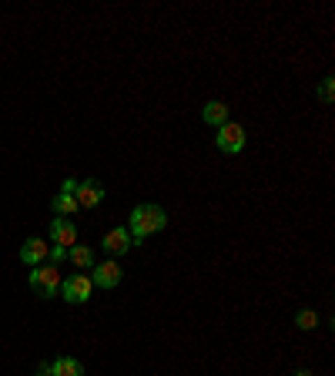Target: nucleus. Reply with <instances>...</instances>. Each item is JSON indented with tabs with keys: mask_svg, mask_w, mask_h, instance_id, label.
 Masks as SVG:
<instances>
[{
	"mask_svg": "<svg viewBox=\"0 0 335 376\" xmlns=\"http://www.w3.org/2000/svg\"><path fill=\"white\" fill-rule=\"evenodd\" d=\"M67 262L74 266V269H94V262H98V256H94V249L91 245H70L67 249Z\"/></svg>",
	"mask_w": 335,
	"mask_h": 376,
	"instance_id": "10",
	"label": "nucleus"
},
{
	"mask_svg": "<svg viewBox=\"0 0 335 376\" xmlns=\"http://www.w3.org/2000/svg\"><path fill=\"white\" fill-rule=\"evenodd\" d=\"M165 225H168V215L161 205H137L131 212V219H128V232H131V242L137 245V242H144L148 236L161 232Z\"/></svg>",
	"mask_w": 335,
	"mask_h": 376,
	"instance_id": "1",
	"label": "nucleus"
},
{
	"mask_svg": "<svg viewBox=\"0 0 335 376\" xmlns=\"http://www.w3.org/2000/svg\"><path fill=\"white\" fill-rule=\"evenodd\" d=\"M121 275H124V269L117 266L114 259H107V262H94V269H91V282L100 286V289H114V286H121Z\"/></svg>",
	"mask_w": 335,
	"mask_h": 376,
	"instance_id": "5",
	"label": "nucleus"
},
{
	"mask_svg": "<svg viewBox=\"0 0 335 376\" xmlns=\"http://www.w3.org/2000/svg\"><path fill=\"white\" fill-rule=\"evenodd\" d=\"M201 121L204 124H211V128H221V124H228V104L225 101H208L201 108Z\"/></svg>",
	"mask_w": 335,
	"mask_h": 376,
	"instance_id": "11",
	"label": "nucleus"
},
{
	"mask_svg": "<svg viewBox=\"0 0 335 376\" xmlns=\"http://www.w3.org/2000/svg\"><path fill=\"white\" fill-rule=\"evenodd\" d=\"M245 141H248V135H245V128L241 124H234V121H228V124H221L215 135V145L221 148L225 154H238L241 148H245Z\"/></svg>",
	"mask_w": 335,
	"mask_h": 376,
	"instance_id": "4",
	"label": "nucleus"
},
{
	"mask_svg": "<svg viewBox=\"0 0 335 376\" xmlns=\"http://www.w3.org/2000/svg\"><path fill=\"white\" fill-rule=\"evenodd\" d=\"M67 259V249H61V245H50V252H47V262L50 266H61Z\"/></svg>",
	"mask_w": 335,
	"mask_h": 376,
	"instance_id": "16",
	"label": "nucleus"
},
{
	"mask_svg": "<svg viewBox=\"0 0 335 376\" xmlns=\"http://www.w3.org/2000/svg\"><path fill=\"white\" fill-rule=\"evenodd\" d=\"M37 376H50V373H37Z\"/></svg>",
	"mask_w": 335,
	"mask_h": 376,
	"instance_id": "19",
	"label": "nucleus"
},
{
	"mask_svg": "<svg viewBox=\"0 0 335 376\" xmlns=\"http://www.w3.org/2000/svg\"><path fill=\"white\" fill-rule=\"evenodd\" d=\"M332 94H335V78H325L322 87H318V98H322L325 104H332Z\"/></svg>",
	"mask_w": 335,
	"mask_h": 376,
	"instance_id": "15",
	"label": "nucleus"
},
{
	"mask_svg": "<svg viewBox=\"0 0 335 376\" xmlns=\"http://www.w3.org/2000/svg\"><path fill=\"white\" fill-rule=\"evenodd\" d=\"M47 252H50V242L27 239L20 245V262H24V266H40V262H47Z\"/></svg>",
	"mask_w": 335,
	"mask_h": 376,
	"instance_id": "9",
	"label": "nucleus"
},
{
	"mask_svg": "<svg viewBox=\"0 0 335 376\" xmlns=\"http://www.w3.org/2000/svg\"><path fill=\"white\" fill-rule=\"evenodd\" d=\"M77 242V225L70 219H54L50 222V245H61V249H70Z\"/></svg>",
	"mask_w": 335,
	"mask_h": 376,
	"instance_id": "8",
	"label": "nucleus"
},
{
	"mask_svg": "<svg viewBox=\"0 0 335 376\" xmlns=\"http://www.w3.org/2000/svg\"><path fill=\"white\" fill-rule=\"evenodd\" d=\"M295 376H312V370H295Z\"/></svg>",
	"mask_w": 335,
	"mask_h": 376,
	"instance_id": "18",
	"label": "nucleus"
},
{
	"mask_svg": "<svg viewBox=\"0 0 335 376\" xmlns=\"http://www.w3.org/2000/svg\"><path fill=\"white\" fill-rule=\"evenodd\" d=\"M50 208L57 212V219H64V215H74V212H77V198H74V195H67V191H61V195H54Z\"/></svg>",
	"mask_w": 335,
	"mask_h": 376,
	"instance_id": "13",
	"label": "nucleus"
},
{
	"mask_svg": "<svg viewBox=\"0 0 335 376\" xmlns=\"http://www.w3.org/2000/svg\"><path fill=\"white\" fill-rule=\"evenodd\" d=\"M61 269L57 266H50V262H40V266H34L31 269V289L37 292V296H44V299H50V296H57L61 292Z\"/></svg>",
	"mask_w": 335,
	"mask_h": 376,
	"instance_id": "2",
	"label": "nucleus"
},
{
	"mask_svg": "<svg viewBox=\"0 0 335 376\" xmlns=\"http://www.w3.org/2000/svg\"><path fill=\"white\" fill-rule=\"evenodd\" d=\"M91 292H94V282H91V275H84V273H74L70 279L61 282V296L70 306H84L91 299Z\"/></svg>",
	"mask_w": 335,
	"mask_h": 376,
	"instance_id": "3",
	"label": "nucleus"
},
{
	"mask_svg": "<svg viewBox=\"0 0 335 376\" xmlns=\"http://www.w3.org/2000/svg\"><path fill=\"white\" fill-rule=\"evenodd\" d=\"M74 198H77V208H98L100 202H104V185H100L98 178L77 182V191H74Z\"/></svg>",
	"mask_w": 335,
	"mask_h": 376,
	"instance_id": "6",
	"label": "nucleus"
},
{
	"mask_svg": "<svg viewBox=\"0 0 335 376\" xmlns=\"http://www.w3.org/2000/svg\"><path fill=\"white\" fill-rule=\"evenodd\" d=\"M295 326H299V329H305V333H308V329H315V326H318V312H315V309H302L299 316H295Z\"/></svg>",
	"mask_w": 335,
	"mask_h": 376,
	"instance_id": "14",
	"label": "nucleus"
},
{
	"mask_svg": "<svg viewBox=\"0 0 335 376\" xmlns=\"http://www.w3.org/2000/svg\"><path fill=\"white\" fill-rule=\"evenodd\" d=\"M61 191H67V195H74V191H77V182H74V178H67L64 185H61Z\"/></svg>",
	"mask_w": 335,
	"mask_h": 376,
	"instance_id": "17",
	"label": "nucleus"
},
{
	"mask_svg": "<svg viewBox=\"0 0 335 376\" xmlns=\"http://www.w3.org/2000/svg\"><path fill=\"white\" fill-rule=\"evenodd\" d=\"M47 373L50 376H84V366L74 356H57L47 366Z\"/></svg>",
	"mask_w": 335,
	"mask_h": 376,
	"instance_id": "12",
	"label": "nucleus"
},
{
	"mask_svg": "<svg viewBox=\"0 0 335 376\" xmlns=\"http://www.w3.org/2000/svg\"><path fill=\"white\" fill-rule=\"evenodd\" d=\"M128 245H134L128 225H117V229H111V232L104 236V242H100V249H104L107 256H124V252H128Z\"/></svg>",
	"mask_w": 335,
	"mask_h": 376,
	"instance_id": "7",
	"label": "nucleus"
}]
</instances>
